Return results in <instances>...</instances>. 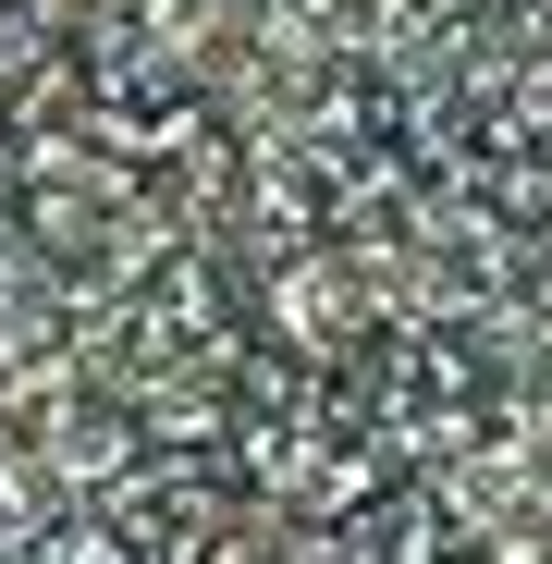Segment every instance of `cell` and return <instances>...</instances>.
<instances>
[{"mask_svg": "<svg viewBox=\"0 0 552 564\" xmlns=\"http://www.w3.org/2000/svg\"><path fill=\"white\" fill-rule=\"evenodd\" d=\"M0 564H552V0H0Z\"/></svg>", "mask_w": 552, "mask_h": 564, "instance_id": "cell-1", "label": "cell"}]
</instances>
